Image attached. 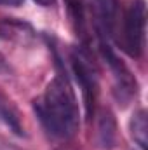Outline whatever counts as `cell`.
Wrapping results in <instances>:
<instances>
[{
	"mask_svg": "<svg viewBox=\"0 0 148 150\" xmlns=\"http://www.w3.org/2000/svg\"><path fill=\"white\" fill-rule=\"evenodd\" d=\"M33 108L45 131L59 140H68L78 131L80 117L75 93L66 77L58 75L45 93L33 101Z\"/></svg>",
	"mask_w": 148,
	"mask_h": 150,
	"instance_id": "obj_1",
	"label": "cell"
},
{
	"mask_svg": "<svg viewBox=\"0 0 148 150\" xmlns=\"http://www.w3.org/2000/svg\"><path fill=\"white\" fill-rule=\"evenodd\" d=\"M122 45L132 58H140L145 51L147 33V5L145 0H131L124 12Z\"/></svg>",
	"mask_w": 148,
	"mask_h": 150,
	"instance_id": "obj_2",
	"label": "cell"
},
{
	"mask_svg": "<svg viewBox=\"0 0 148 150\" xmlns=\"http://www.w3.org/2000/svg\"><path fill=\"white\" fill-rule=\"evenodd\" d=\"M72 68L73 75L82 89L84 103H85V115L87 120L92 119L96 98H98V70L92 63L91 56L84 49H73L72 51Z\"/></svg>",
	"mask_w": 148,
	"mask_h": 150,
	"instance_id": "obj_3",
	"label": "cell"
},
{
	"mask_svg": "<svg viewBox=\"0 0 148 150\" xmlns=\"http://www.w3.org/2000/svg\"><path fill=\"white\" fill-rule=\"evenodd\" d=\"M99 49H101V54L106 59V63L110 65L111 72H113V77H115V96H117L118 101H122L125 105L138 93L136 79L129 72V68L122 63V59H118V56L115 54V51L111 49V45L105 40L103 32H99Z\"/></svg>",
	"mask_w": 148,
	"mask_h": 150,
	"instance_id": "obj_4",
	"label": "cell"
},
{
	"mask_svg": "<svg viewBox=\"0 0 148 150\" xmlns=\"http://www.w3.org/2000/svg\"><path fill=\"white\" fill-rule=\"evenodd\" d=\"M0 38L28 45L35 40V30L30 23L18 18H4L0 21Z\"/></svg>",
	"mask_w": 148,
	"mask_h": 150,
	"instance_id": "obj_5",
	"label": "cell"
},
{
	"mask_svg": "<svg viewBox=\"0 0 148 150\" xmlns=\"http://www.w3.org/2000/svg\"><path fill=\"white\" fill-rule=\"evenodd\" d=\"M0 122H4L16 136H25V127L21 124L19 113L4 94H0Z\"/></svg>",
	"mask_w": 148,
	"mask_h": 150,
	"instance_id": "obj_6",
	"label": "cell"
},
{
	"mask_svg": "<svg viewBox=\"0 0 148 150\" xmlns=\"http://www.w3.org/2000/svg\"><path fill=\"white\" fill-rule=\"evenodd\" d=\"M66 9H68V16L72 21L75 33L85 38L87 35V21H85V7H84V0H65Z\"/></svg>",
	"mask_w": 148,
	"mask_h": 150,
	"instance_id": "obj_7",
	"label": "cell"
},
{
	"mask_svg": "<svg viewBox=\"0 0 148 150\" xmlns=\"http://www.w3.org/2000/svg\"><path fill=\"white\" fill-rule=\"evenodd\" d=\"M131 134L141 150H148V113L138 110L131 119Z\"/></svg>",
	"mask_w": 148,
	"mask_h": 150,
	"instance_id": "obj_8",
	"label": "cell"
},
{
	"mask_svg": "<svg viewBox=\"0 0 148 150\" xmlns=\"http://www.w3.org/2000/svg\"><path fill=\"white\" fill-rule=\"evenodd\" d=\"M115 119L111 112H101L99 115V126H98V138L101 149H111L115 145Z\"/></svg>",
	"mask_w": 148,
	"mask_h": 150,
	"instance_id": "obj_9",
	"label": "cell"
},
{
	"mask_svg": "<svg viewBox=\"0 0 148 150\" xmlns=\"http://www.w3.org/2000/svg\"><path fill=\"white\" fill-rule=\"evenodd\" d=\"M101 18L106 26H111L115 21V11H117V0H98Z\"/></svg>",
	"mask_w": 148,
	"mask_h": 150,
	"instance_id": "obj_10",
	"label": "cell"
},
{
	"mask_svg": "<svg viewBox=\"0 0 148 150\" xmlns=\"http://www.w3.org/2000/svg\"><path fill=\"white\" fill-rule=\"evenodd\" d=\"M25 0H0V5H5V7H18L21 5Z\"/></svg>",
	"mask_w": 148,
	"mask_h": 150,
	"instance_id": "obj_11",
	"label": "cell"
},
{
	"mask_svg": "<svg viewBox=\"0 0 148 150\" xmlns=\"http://www.w3.org/2000/svg\"><path fill=\"white\" fill-rule=\"evenodd\" d=\"M33 2H37L38 5H42V7H51V5H54L56 0H33Z\"/></svg>",
	"mask_w": 148,
	"mask_h": 150,
	"instance_id": "obj_12",
	"label": "cell"
},
{
	"mask_svg": "<svg viewBox=\"0 0 148 150\" xmlns=\"http://www.w3.org/2000/svg\"><path fill=\"white\" fill-rule=\"evenodd\" d=\"M4 70H7V65H5V59H4V56L0 54V72H4Z\"/></svg>",
	"mask_w": 148,
	"mask_h": 150,
	"instance_id": "obj_13",
	"label": "cell"
},
{
	"mask_svg": "<svg viewBox=\"0 0 148 150\" xmlns=\"http://www.w3.org/2000/svg\"><path fill=\"white\" fill-rule=\"evenodd\" d=\"M59 150H73V149H59Z\"/></svg>",
	"mask_w": 148,
	"mask_h": 150,
	"instance_id": "obj_14",
	"label": "cell"
}]
</instances>
